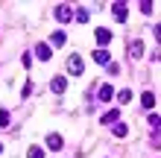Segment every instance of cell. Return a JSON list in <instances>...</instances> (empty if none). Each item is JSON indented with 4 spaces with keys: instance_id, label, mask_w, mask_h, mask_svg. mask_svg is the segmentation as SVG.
<instances>
[{
    "instance_id": "9",
    "label": "cell",
    "mask_w": 161,
    "mask_h": 158,
    "mask_svg": "<svg viewBox=\"0 0 161 158\" xmlns=\"http://www.w3.org/2000/svg\"><path fill=\"white\" fill-rule=\"evenodd\" d=\"M64 41H68V35H64V32H53L50 35V47H64Z\"/></svg>"
},
{
    "instance_id": "5",
    "label": "cell",
    "mask_w": 161,
    "mask_h": 158,
    "mask_svg": "<svg viewBox=\"0 0 161 158\" xmlns=\"http://www.w3.org/2000/svg\"><path fill=\"white\" fill-rule=\"evenodd\" d=\"M35 56H38V62H50V56H53L50 44H35Z\"/></svg>"
},
{
    "instance_id": "7",
    "label": "cell",
    "mask_w": 161,
    "mask_h": 158,
    "mask_svg": "<svg viewBox=\"0 0 161 158\" xmlns=\"http://www.w3.org/2000/svg\"><path fill=\"white\" fill-rule=\"evenodd\" d=\"M117 120H120V108H111V111L103 114V123L106 126H117Z\"/></svg>"
},
{
    "instance_id": "22",
    "label": "cell",
    "mask_w": 161,
    "mask_h": 158,
    "mask_svg": "<svg viewBox=\"0 0 161 158\" xmlns=\"http://www.w3.org/2000/svg\"><path fill=\"white\" fill-rule=\"evenodd\" d=\"M0 152H3V146H0Z\"/></svg>"
},
{
    "instance_id": "17",
    "label": "cell",
    "mask_w": 161,
    "mask_h": 158,
    "mask_svg": "<svg viewBox=\"0 0 161 158\" xmlns=\"http://www.w3.org/2000/svg\"><path fill=\"white\" fill-rule=\"evenodd\" d=\"M30 158H44V150H41V146H32V150H30Z\"/></svg>"
},
{
    "instance_id": "13",
    "label": "cell",
    "mask_w": 161,
    "mask_h": 158,
    "mask_svg": "<svg viewBox=\"0 0 161 158\" xmlns=\"http://www.w3.org/2000/svg\"><path fill=\"white\" fill-rule=\"evenodd\" d=\"M141 103H144V108H153L155 106V97L149 94V91H144V94H141Z\"/></svg>"
},
{
    "instance_id": "19",
    "label": "cell",
    "mask_w": 161,
    "mask_h": 158,
    "mask_svg": "<svg viewBox=\"0 0 161 158\" xmlns=\"http://www.w3.org/2000/svg\"><path fill=\"white\" fill-rule=\"evenodd\" d=\"M149 126L158 129V126H161V117H158V114H149Z\"/></svg>"
},
{
    "instance_id": "20",
    "label": "cell",
    "mask_w": 161,
    "mask_h": 158,
    "mask_svg": "<svg viewBox=\"0 0 161 158\" xmlns=\"http://www.w3.org/2000/svg\"><path fill=\"white\" fill-rule=\"evenodd\" d=\"M126 132H129V129H126V126H123V123H117V126H114V135H117V138H123V135H126Z\"/></svg>"
},
{
    "instance_id": "8",
    "label": "cell",
    "mask_w": 161,
    "mask_h": 158,
    "mask_svg": "<svg viewBox=\"0 0 161 158\" xmlns=\"http://www.w3.org/2000/svg\"><path fill=\"white\" fill-rule=\"evenodd\" d=\"M97 97H100V103H108V100L114 97V88H111V85H100V91H97Z\"/></svg>"
},
{
    "instance_id": "16",
    "label": "cell",
    "mask_w": 161,
    "mask_h": 158,
    "mask_svg": "<svg viewBox=\"0 0 161 158\" xmlns=\"http://www.w3.org/2000/svg\"><path fill=\"white\" fill-rule=\"evenodd\" d=\"M141 12H144V15H153V3H149V0H141Z\"/></svg>"
},
{
    "instance_id": "6",
    "label": "cell",
    "mask_w": 161,
    "mask_h": 158,
    "mask_svg": "<svg viewBox=\"0 0 161 158\" xmlns=\"http://www.w3.org/2000/svg\"><path fill=\"white\" fill-rule=\"evenodd\" d=\"M94 38H97V44H100V47H108V44H111V32H108V30H103V26H100V30L94 32Z\"/></svg>"
},
{
    "instance_id": "12",
    "label": "cell",
    "mask_w": 161,
    "mask_h": 158,
    "mask_svg": "<svg viewBox=\"0 0 161 158\" xmlns=\"http://www.w3.org/2000/svg\"><path fill=\"white\" fill-rule=\"evenodd\" d=\"M50 88H53V94H62V91L68 88V85H64V76H56V79L50 82Z\"/></svg>"
},
{
    "instance_id": "2",
    "label": "cell",
    "mask_w": 161,
    "mask_h": 158,
    "mask_svg": "<svg viewBox=\"0 0 161 158\" xmlns=\"http://www.w3.org/2000/svg\"><path fill=\"white\" fill-rule=\"evenodd\" d=\"M82 68H85V64H82V59H79V53H73L70 59H68V73L79 76V73H82Z\"/></svg>"
},
{
    "instance_id": "10",
    "label": "cell",
    "mask_w": 161,
    "mask_h": 158,
    "mask_svg": "<svg viewBox=\"0 0 161 158\" xmlns=\"http://www.w3.org/2000/svg\"><path fill=\"white\" fill-rule=\"evenodd\" d=\"M47 146H50V150H62V146H64L62 135H47Z\"/></svg>"
},
{
    "instance_id": "4",
    "label": "cell",
    "mask_w": 161,
    "mask_h": 158,
    "mask_svg": "<svg viewBox=\"0 0 161 158\" xmlns=\"http://www.w3.org/2000/svg\"><path fill=\"white\" fill-rule=\"evenodd\" d=\"M56 18H59L62 24H68L70 18H73V12H70V6H68V3H59V6H56Z\"/></svg>"
},
{
    "instance_id": "18",
    "label": "cell",
    "mask_w": 161,
    "mask_h": 158,
    "mask_svg": "<svg viewBox=\"0 0 161 158\" xmlns=\"http://www.w3.org/2000/svg\"><path fill=\"white\" fill-rule=\"evenodd\" d=\"M0 126H9V111L0 108Z\"/></svg>"
},
{
    "instance_id": "14",
    "label": "cell",
    "mask_w": 161,
    "mask_h": 158,
    "mask_svg": "<svg viewBox=\"0 0 161 158\" xmlns=\"http://www.w3.org/2000/svg\"><path fill=\"white\" fill-rule=\"evenodd\" d=\"M129 100H132V91H129V88H123L120 94H117V103H120V106H126Z\"/></svg>"
},
{
    "instance_id": "1",
    "label": "cell",
    "mask_w": 161,
    "mask_h": 158,
    "mask_svg": "<svg viewBox=\"0 0 161 158\" xmlns=\"http://www.w3.org/2000/svg\"><path fill=\"white\" fill-rule=\"evenodd\" d=\"M111 12H114V21H120V24H123V21L129 18V6L117 0V3H111Z\"/></svg>"
},
{
    "instance_id": "3",
    "label": "cell",
    "mask_w": 161,
    "mask_h": 158,
    "mask_svg": "<svg viewBox=\"0 0 161 158\" xmlns=\"http://www.w3.org/2000/svg\"><path fill=\"white\" fill-rule=\"evenodd\" d=\"M141 56H144V41L141 38H132V44H129V59H141Z\"/></svg>"
},
{
    "instance_id": "21",
    "label": "cell",
    "mask_w": 161,
    "mask_h": 158,
    "mask_svg": "<svg viewBox=\"0 0 161 158\" xmlns=\"http://www.w3.org/2000/svg\"><path fill=\"white\" fill-rule=\"evenodd\" d=\"M155 41L161 44V24H155Z\"/></svg>"
},
{
    "instance_id": "15",
    "label": "cell",
    "mask_w": 161,
    "mask_h": 158,
    "mask_svg": "<svg viewBox=\"0 0 161 158\" xmlns=\"http://www.w3.org/2000/svg\"><path fill=\"white\" fill-rule=\"evenodd\" d=\"M73 15H76V21H79V24H85V21H88V18H91V15H88V9H76V12H73Z\"/></svg>"
},
{
    "instance_id": "11",
    "label": "cell",
    "mask_w": 161,
    "mask_h": 158,
    "mask_svg": "<svg viewBox=\"0 0 161 158\" xmlns=\"http://www.w3.org/2000/svg\"><path fill=\"white\" fill-rule=\"evenodd\" d=\"M94 62H100V64H111L108 50H94Z\"/></svg>"
}]
</instances>
